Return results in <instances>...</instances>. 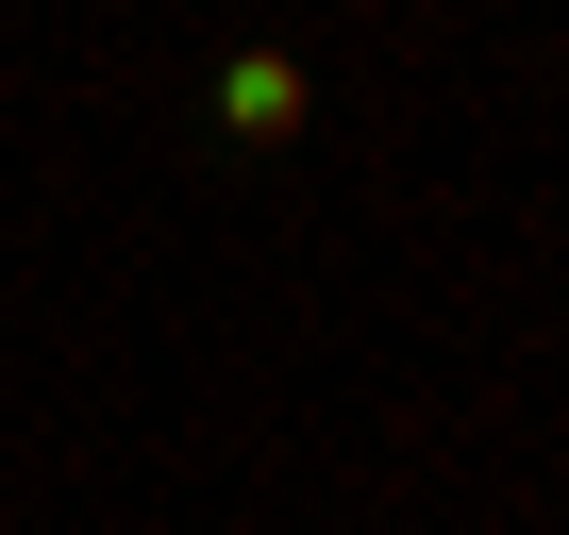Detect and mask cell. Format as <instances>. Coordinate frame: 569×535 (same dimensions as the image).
Returning a JSON list of instances; mask_svg holds the SVG:
<instances>
[{"instance_id":"cell-1","label":"cell","mask_w":569,"mask_h":535,"mask_svg":"<svg viewBox=\"0 0 569 535\" xmlns=\"http://www.w3.org/2000/svg\"><path fill=\"white\" fill-rule=\"evenodd\" d=\"M218 118L234 134H284V118H302V68H284V51H234L218 68Z\"/></svg>"}]
</instances>
